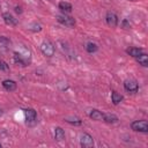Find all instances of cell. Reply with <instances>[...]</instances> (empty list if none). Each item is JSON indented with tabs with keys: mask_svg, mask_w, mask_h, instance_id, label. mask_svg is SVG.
<instances>
[{
	"mask_svg": "<svg viewBox=\"0 0 148 148\" xmlns=\"http://www.w3.org/2000/svg\"><path fill=\"white\" fill-rule=\"evenodd\" d=\"M2 114V110H1V108H0V116Z\"/></svg>",
	"mask_w": 148,
	"mask_h": 148,
	"instance_id": "obj_25",
	"label": "cell"
},
{
	"mask_svg": "<svg viewBox=\"0 0 148 148\" xmlns=\"http://www.w3.org/2000/svg\"><path fill=\"white\" fill-rule=\"evenodd\" d=\"M103 120L108 124H116V123H118V117L113 113H104Z\"/></svg>",
	"mask_w": 148,
	"mask_h": 148,
	"instance_id": "obj_13",
	"label": "cell"
},
{
	"mask_svg": "<svg viewBox=\"0 0 148 148\" xmlns=\"http://www.w3.org/2000/svg\"><path fill=\"white\" fill-rule=\"evenodd\" d=\"M24 114H25V120L28 124H34L37 119V112L34 109H25L24 110Z\"/></svg>",
	"mask_w": 148,
	"mask_h": 148,
	"instance_id": "obj_7",
	"label": "cell"
},
{
	"mask_svg": "<svg viewBox=\"0 0 148 148\" xmlns=\"http://www.w3.org/2000/svg\"><path fill=\"white\" fill-rule=\"evenodd\" d=\"M0 148H1V143H0Z\"/></svg>",
	"mask_w": 148,
	"mask_h": 148,
	"instance_id": "obj_27",
	"label": "cell"
},
{
	"mask_svg": "<svg viewBox=\"0 0 148 148\" xmlns=\"http://www.w3.org/2000/svg\"><path fill=\"white\" fill-rule=\"evenodd\" d=\"M130 1H135V0H130Z\"/></svg>",
	"mask_w": 148,
	"mask_h": 148,
	"instance_id": "obj_26",
	"label": "cell"
},
{
	"mask_svg": "<svg viewBox=\"0 0 148 148\" xmlns=\"http://www.w3.org/2000/svg\"><path fill=\"white\" fill-rule=\"evenodd\" d=\"M1 84H2V87H3L7 91H14V90H16V88H17L16 82H15V81H13V80H9V79L3 80Z\"/></svg>",
	"mask_w": 148,
	"mask_h": 148,
	"instance_id": "obj_10",
	"label": "cell"
},
{
	"mask_svg": "<svg viewBox=\"0 0 148 148\" xmlns=\"http://www.w3.org/2000/svg\"><path fill=\"white\" fill-rule=\"evenodd\" d=\"M56 18H57V21H58L59 23H61V24H64V25H66V27H74L75 23H76L74 17L68 16V15H66V14L57 15Z\"/></svg>",
	"mask_w": 148,
	"mask_h": 148,
	"instance_id": "obj_4",
	"label": "cell"
},
{
	"mask_svg": "<svg viewBox=\"0 0 148 148\" xmlns=\"http://www.w3.org/2000/svg\"><path fill=\"white\" fill-rule=\"evenodd\" d=\"M131 57H133V58H136L138 56H140L142 52H143V50L141 49V47H130L127 51H126Z\"/></svg>",
	"mask_w": 148,
	"mask_h": 148,
	"instance_id": "obj_17",
	"label": "cell"
},
{
	"mask_svg": "<svg viewBox=\"0 0 148 148\" xmlns=\"http://www.w3.org/2000/svg\"><path fill=\"white\" fill-rule=\"evenodd\" d=\"M136 61L139 62V65H141V66H143V67H147L148 66V56L146 54V53H141L140 56H138L136 58Z\"/></svg>",
	"mask_w": 148,
	"mask_h": 148,
	"instance_id": "obj_14",
	"label": "cell"
},
{
	"mask_svg": "<svg viewBox=\"0 0 148 148\" xmlns=\"http://www.w3.org/2000/svg\"><path fill=\"white\" fill-rule=\"evenodd\" d=\"M80 145L83 147V148H91L94 146V139L90 134L88 133H83L81 135V139H80Z\"/></svg>",
	"mask_w": 148,
	"mask_h": 148,
	"instance_id": "obj_5",
	"label": "cell"
},
{
	"mask_svg": "<svg viewBox=\"0 0 148 148\" xmlns=\"http://www.w3.org/2000/svg\"><path fill=\"white\" fill-rule=\"evenodd\" d=\"M54 139L57 141H62L65 139V131L61 127H56L54 128Z\"/></svg>",
	"mask_w": 148,
	"mask_h": 148,
	"instance_id": "obj_16",
	"label": "cell"
},
{
	"mask_svg": "<svg viewBox=\"0 0 148 148\" xmlns=\"http://www.w3.org/2000/svg\"><path fill=\"white\" fill-rule=\"evenodd\" d=\"M40 51H42V53H43L45 57H52V56H54L56 49H54V45H53L51 42L44 40V42L40 44Z\"/></svg>",
	"mask_w": 148,
	"mask_h": 148,
	"instance_id": "obj_2",
	"label": "cell"
},
{
	"mask_svg": "<svg viewBox=\"0 0 148 148\" xmlns=\"http://www.w3.org/2000/svg\"><path fill=\"white\" fill-rule=\"evenodd\" d=\"M65 120H66L67 123H69V124L76 125V126H79V125H81V124H82V121H81V119H80V118H66Z\"/></svg>",
	"mask_w": 148,
	"mask_h": 148,
	"instance_id": "obj_19",
	"label": "cell"
},
{
	"mask_svg": "<svg viewBox=\"0 0 148 148\" xmlns=\"http://www.w3.org/2000/svg\"><path fill=\"white\" fill-rule=\"evenodd\" d=\"M120 27H121L123 29H130V28H131V24H130V22H128L126 18H124V20L121 21V23H120Z\"/></svg>",
	"mask_w": 148,
	"mask_h": 148,
	"instance_id": "obj_22",
	"label": "cell"
},
{
	"mask_svg": "<svg viewBox=\"0 0 148 148\" xmlns=\"http://www.w3.org/2000/svg\"><path fill=\"white\" fill-rule=\"evenodd\" d=\"M58 7H59V9H60L64 14H68V13H71L72 9H73L72 5H71L69 2H66V1H61V2H59Z\"/></svg>",
	"mask_w": 148,
	"mask_h": 148,
	"instance_id": "obj_11",
	"label": "cell"
},
{
	"mask_svg": "<svg viewBox=\"0 0 148 148\" xmlns=\"http://www.w3.org/2000/svg\"><path fill=\"white\" fill-rule=\"evenodd\" d=\"M0 71H5V72H8L9 71V66L2 59H0Z\"/></svg>",
	"mask_w": 148,
	"mask_h": 148,
	"instance_id": "obj_21",
	"label": "cell"
},
{
	"mask_svg": "<svg viewBox=\"0 0 148 148\" xmlns=\"http://www.w3.org/2000/svg\"><path fill=\"white\" fill-rule=\"evenodd\" d=\"M124 88H125L126 91L132 92V94H135L139 90V84H138L136 80H134V79H127V80L124 81Z\"/></svg>",
	"mask_w": 148,
	"mask_h": 148,
	"instance_id": "obj_3",
	"label": "cell"
},
{
	"mask_svg": "<svg viewBox=\"0 0 148 148\" xmlns=\"http://www.w3.org/2000/svg\"><path fill=\"white\" fill-rule=\"evenodd\" d=\"M14 61L21 66H27L30 62V58H25L18 52H14Z\"/></svg>",
	"mask_w": 148,
	"mask_h": 148,
	"instance_id": "obj_8",
	"label": "cell"
},
{
	"mask_svg": "<svg viewBox=\"0 0 148 148\" xmlns=\"http://www.w3.org/2000/svg\"><path fill=\"white\" fill-rule=\"evenodd\" d=\"M103 116H104V113H102L99 110H96V109H94V110H91V111L89 112V117H90L92 120L101 121V120H103Z\"/></svg>",
	"mask_w": 148,
	"mask_h": 148,
	"instance_id": "obj_12",
	"label": "cell"
},
{
	"mask_svg": "<svg viewBox=\"0 0 148 148\" xmlns=\"http://www.w3.org/2000/svg\"><path fill=\"white\" fill-rule=\"evenodd\" d=\"M105 21H106L108 25L111 27V28H116V27L118 25V16H117L116 13H113V12H111V10L106 13V15H105Z\"/></svg>",
	"mask_w": 148,
	"mask_h": 148,
	"instance_id": "obj_6",
	"label": "cell"
},
{
	"mask_svg": "<svg viewBox=\"0 0 148 148\" xmlns=\"http://www.w3.org/2000/svg\"><path fill=\"white\" fill-rule=\"evenodd\" d=\"M15 12H16V13H18V14H21V13H22V8H21V7H18V6H16V7H15Z\"/></svg>",
	"mask_w": 148,
	"mask_h": 148,
	"instance_id": "obj_24",
	"label": "cell"
},
{
	"mask_svg": "<svg viewBox=\"0 0 148 148\" xmlns=\"http://www.w3.org/2000/svg\"><path fill=\"white\" fill-rule=\"evenodd\" d=\"M86 51L88 53H95L98 51V46L96 43H92V42H89L86 44Z\"/></svg>",
	"mask_w": 148,
	"mask_h": 148,
	"instance_id": "obj_18",
	"label": "cell"
},
{
	"mask_svg": "<svg viewBox=\"0 0 148 148\" xmlns=\"http://www.w3.org/2000/svg\"><path fill=\"white\" fill-rule=\"evenodd\" d=\"M131 128L135 132H142V133H147L148 132V123L147 120L142 119V120H134L131 123Z\"/></svg>",
	"mask_w": 148,
	"mask_h": 148,
	"instance_id": "obj_1",
	"label": "cell"
},
{
	"mask_svg": "<svg viewBox=\"0 0 148 148\" xmlns=\"http://www.w3.org/2000/svg\"><path fill=\"white\" fill-rule=\"evenodd\" d=\"M0 42L1 43H9V39L6 38L5 36H0Z\"/></svg>",
	"mask_w": 148,
	"mask_h": 148,
	"instance_id": "obj_23",
	"label": "cell"
},
{
	"mask_svg": "<svg viewBox=\"0 0 148 148\" xmlns=\"http://www.w3.org/2000/svg\"><path fill=\"white\" fill-rule=\"evenodd\" d=\"M123 99H124V96L121 94H119L117 91H112V94H111V101H112V103L114 105H118Z\"/></svg>",
	"mask_w": 148,
	"mask_h": 148,
	"instance_id": "obj_15",
	"label": "cell"
},
{
	"mask_svg": "<svg viewBox=\"0 0 148 148\" xmlns=\"http://www.w3.org/2000/svg\"><path fill=\"white\" fill-rule=\"evenodd\" d=\"M2 18H3V22H5L7 25L15 27V25L17 24V20H16L10 13H3V14H2Z\"/></svg>",
	"mask_w": 148,
	"mask_h": 148,
	"instance_id": "obj_9",
	"label": "cell"
},
{
	"mask_svg": "<svg viewBox=\"0 0 148 148\" xmlns=\"http://www.w3.org/2000/svg\"><path fill=\"white\" fill-rule=\"evenodd\" d=\"M31 31H40L42 30V25L39 24V23H36V22H34V23H31L30 24V28H29Z\"/></svg>",
	"mask_w": 148,
	"mask_h": 148,
	"instance_id": "obj_20",
	"label": "cell"
}]
</instances>
